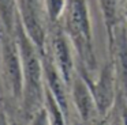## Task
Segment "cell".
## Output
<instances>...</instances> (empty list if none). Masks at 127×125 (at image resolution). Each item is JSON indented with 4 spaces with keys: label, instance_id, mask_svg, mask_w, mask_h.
<instances>
[{
    "label": "cell",
    "instance_id": "1",
    "mask_svg": "<svg viewBox=\"0 0 127 125\" xmlns=\"http://www.w3.org/2000/svg\"><path fill=\"white\" fill-rule=\"evenodd\" d=\"M15 38L19 46L23 72V95L22 105L28 114H34L44 106L45 82L42 69L41 52L26 34L25 29L18 21L15 27Z\"/></svg>",
    "mask_w": 127,
    "mask_h": 125
},
{
    "label": "cell",
    "instance_id": "2",
    "mask_svg": "<svg viewBox=\"0 0 127 125\" xmlns=\"http://www.w3.org/2000/svg\"><path fill=\"white\" fill-rule=\"evenodd\" d=\"M64 31L81 57L83 64L82 69L94 64L93 33L86 0H68L64 14Z\"/></svg>",
    "mask_w": 127,
    "mask_h": 125
},
{
    "label": "cell",
    "instance_id": "3",
    "mask_svg": "<svg viewBox=\"0 0 127 125\" xmlns=\"http://www.w3.org/2000/svg\"><path fill=\"white\" fill-rule=\"evenodd\" d=\"M0 65L7 88L12 98L22 102L23 95V72L19 46L14 34L3 33L0 35Z\"/></svg>",
    "mask_w": 127,
    "mask_h": 125
},
{
    "label": "cell",
    "instance_id": "4",
    "mask_svg": "<svg viewBox=\"0 0 127 125\" xmlns=\"http://www.w3.org/2000/svg\"><path fill=\"white\" fill-rule=\"evenodd\" d=\"M83 76V75H82ZM85 78V76H83ZM116 69L113 61H109L101 68L97 79L92 80L85 78L92 90L93 98L96 101L98 113L102 117H107L115 102V83H116Z\"/></svg>",
    "mask_w": 127,
    "mask_h": 125
},
{
    "label": "cell",
    "instance_id": "5",
    "mask_svg": "<svg viewBox=\"0 0 127 125\" xmlns=\"http://www.w3.org/2000/svg\"><path fill=\"white\" fill-rule=\"evenodd\" d=\"M72 48L74 46H72L68 35L66 34L64 29L56 27L51 35L48 50H49L56 67L60 71L63 79L68 84V87L72 82V78L77 73L75 72L74 56H72Z\"/></svg>",
    "mask_w": 127,
    "mask_h": 125
},
{
    "label": "cell",
    "instance_id": "6",
    "mask_svg": "<svg viewBox=\"0 0 127 125\" xmlns=\"http://www.w3.org/2000/svg\"><path fill=\"white\" fill-rule=\"evenodd\" d=\"M18 21L40 52L47 49V33L37 0H18Z\"/></svg>",
    "mask_w": 127,
    "mask_h": 125
},
{
    "label": "cell",
    "instance_id": "7",
    "mask_svg": "<svg viewBox=\"0 0 127 125\" xmlns=\"http://www.w3.org/2000/svg\"><path fill=\"white\" fill-rule=\"evenodd\" d=\"M42 60V69H44V82L45 87L52 92L55 99L60 105L62 110L64 111L66 117L70 116V101H68V84L63 79L59 68L56 67L52 56H51L48 48L44 52H41Z\"/></svg>",
    "mask_w": 127,
    "mask_h": 125
},
{
    "label": "cell",
    "instance_id": "8",
    "mask_svg": "<svg viewBox=\"0 0 127 125\" xmlns=\"http://www.w3.org/2000/svg\"><path fill=\"white\" fill-rule=\"evenodd\" d=\"M70 95H71L72 103L78 111V116L81 117L82 124L101 116L98 113V109H97L96 101L93 98L89 83L79 72H77L72 78V82L70 84Z\"/></svg>",
    "mask_w": 127,
    "mask_h": 125
},
{
    "label": "cell",
    "instance_id": "9",
    "mask_svg": "<svg viewBox=\"0 0 127 125\" xmlns=\"http://www.w3.org/2000/svg\"><path fill=\"white\" fill-rule=\"evenodd\" d=\"M102 21L107 30L108 42L112 40L116 27L126 19L124 11L120 5V0H98Z\"/></svg>",
    "mask_w": 127,
    "mask_h": 125
},
{
    "label": "cell",
    "instance_id": "10",
    "mask_svg": "<svg viewBox=\"0 0 127 125\" xmlns=\"http://www.w3.org/2000/svg\"><path fill=\"white\" fill-rule=\"evenodd\" d=\"M0 23L4 33L15 34L18 23V0H0Z\"/></svg>",
    "mask_w": 127,
    "mask_h": 125
},
{
    "label": "cell",
    "instance_id": "11",
    "mask_svg": "<svg viewBox=\"0 0 127 125\" xmlns=\"http://www.w3.org/2000/svg\"><path fill=\"white\" fill-rule=\"evenodd\" d=\"M44 107L47 110L48 120H49V125H67V117L64 111L62 110L60 105L52 92L45 87V98H44Z\"/></svg>",
    "mask_w": 127,
    "mask_h": 125
},
{
    "label": "cell",
    "instance_id": "12",
    "mask_svg": "<svg viewBox=\"0 0 127 125\" xmlns=\"http://www.w3.org/2000/svg\"><path fill=\"white\" fill-rule=\"evenodd\" d=\"M45 4V12L52 24H56L60 18L66 14L67 10V0H44Z\"/></svg>",
    "mask_w": 127,
    "mask_h": 125
},
{
    "label": "cell",
    "instance_id": "13",
    "mask_svg": "<svg viewBox=\"0 0 127 125\" xmlns=\"http://www.w3.org/2000/svg\"><path fill=\"white\" fill-rule=\"evenodd\" d=\"M32 125H49L48 114H47V110H45L44 106L33 116V118H32Z\"/></svg>",
    "mask_w": 127,
    "mask_h": 125
},
{
    "label": "cell",
    "instance_id": "14",
    "mask_svg": "<svg viewBox=\"0 0 127 125\" xmlns=\"http://www.w3.org/2000/svg\"><path fill=\"white\" fill-rule=\"evenodd\" d=\"M82 125H108V122H107V120H105V117L100 116V117H97V118L92 120V121H89V122H85V124H82Z\"/></svg>",
    "mask_w": 127,
    "mask_h": 125
},
{
    "label": "cell",
    "instance_id": "15",
    "mask_svg": "<svg viewBox=\"0 0 127 125\" xmlns=\"http://www.w3.org/2000/svg\"><path fill=\"white\" fill-rule=\"evenodd\" d=\"M0 125H8V122H7V117L6 114H4V111L0 109Z\"/></svg>",
    "mask_w": 127,
    "mask_h": 125
},
{
    "label": "cell",
    "instance_id": "16",
    "mask_svg": "<svg viewBox=\"0 0 127 125\" xmlns=\"http://www.w3.org/2000/svg\"><path fill=\"white\" fill-rule=\"evenodd\" d=\"M124 11H127V0H124Z\"/></svg>",
    "mask_w": 127,
    "mask_h": 125
},
{
    "label": "cell",
    "instance_id": "17",
    "mask_svg": "<svg viewBox=\"0 0 127 125\" xmlns=\"http://www.w3.org/2000/svg\"><path fill=\"white\" fill-rule=\"evenodd\" d=\"M124 15H126V21H127V11H124Z\"/></svg>",
    "mask_w": 127,
    "mask_h": 125
}]
</instances>
